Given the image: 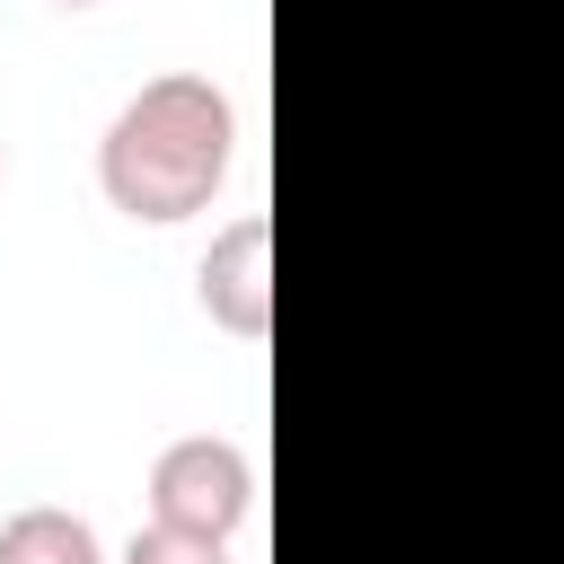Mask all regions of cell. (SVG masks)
<instances>
[{
    "label": "cell",
    "instance_id": "7a4b0ae2",
    "mask_svg": "<svg viewBox=\"0 0 564 564\" xmlns=\"http://www.w3.org/2000/svg\"><path fill=\"white\" fill-rule=\"evenodd\" d=\"M256 511V458L220 432H185L150 458V520L185 529V538H238Z\"/></svg>",
    "mask_w": 564,
    "mask_h": 564
},
{
    "label": "cell",
    "instance_id": "8992f818",
    "mask_svg": "<svg viewBox=\"0 0 564 564\" xmlns=\"http://www.w3.org/2000/svg\"><path fill=\"white\" fill-rule=\"evenodd\" d=\"M53 9H97V0H53Z\"/></svg>",
    "mask_w": 564,
    "mask_h": 564
},
{
    "label": "cell",
    "instance_id": "277c9868",
    "mask_svg": "<svg viewBox=\"0 0 564 564\" xmlns=\"http://www.w3.org/2000/svg\"><path fill=\"white\" fill-rule=\"evenodd\" d=\"M0 564H106V546H97V529L79 511L26 502V511L0 520Z\"/></svg>",
    "mask_w": 564,
    "mask_h": 564
},
{
    "label": "cell",
    "instance_id": "5b68a950",
    "mask_svg": "<svg viewBox=\"0 0 564 564\" xmlns=\"http://www.w3.org/2000/svg\"><path fill=\"white\" fill-rule=\"evenodd\" d=\"M115 564H229V546L220 538H185V529H132V546L115 555Z\"/></svg>",
    "mask_w": 564,
    "mask_h": 564
},
{
    "label": "cell",
    "instance_id": "6da1fadb",
    "mask_svg": "<svg viewBox=\"0 0 564 564\" xmlns=\"http://www.w3.org/2000/svg\"><path fill=\"white\" fill-rule=\"evenodd\" d=\"M229 159H238V106L203 70H159L97 132V194L123 220L167 229V220L212 212Z\"/></svg>",
    "mask_w": 564,
    "mask_h": 564
},
{
    "label": "cell",
    "instance_id": "3957f363",
    "mask_svg": "<svg viewBox=\"0 0 564 564\" xmlns=\"http://www.w3.org/2000/svg\"><path fill=\"white\" fill-rule=\"evenodd\" d=\"M194 300L238 344H264L273 335V220L264 212H238L229 229H212V247L194 264Z\"/></svg>",
    "mask_w": 564,
    "mask_h": 564
}]
</instances>
